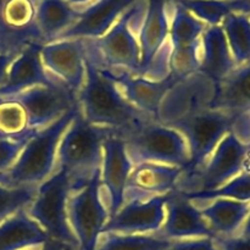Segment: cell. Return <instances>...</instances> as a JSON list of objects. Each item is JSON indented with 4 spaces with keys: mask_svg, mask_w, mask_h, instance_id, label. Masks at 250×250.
Listing matches in <instances>:
<instances>
[{
    "mask_svg": "<svg viewBox=\"0 0 250 250\" xmlns=\"http://www.w3.org/2000/svg\"><path fill=\"white\" fill-rule=\"evenodd\" d=\"M83 117L94 126L115 132L121 138L138 131L155 119L132 105L107 71L100 67L85 51V78L77 94Z\"/></svg>",
    "mask_w": 250,
    "mask_h": 250,
    "instance_id": "obj_1",
    "label": "cell"
},
{
    "mask_svg": "<svg viewBox=\"0 0 250 250\" xmlns=\"http://www.w3.org/2000/svg\"><path fill=\"white\" fill-rule=\"evenodd\" d=\"M148 0H138L128 7L100 38H85V51L100 66L111 72L126 71L139 75V31Z\"/></svg>",
    "mask_w": 250,
    "mask_h": 250,
    "instance_id": "obj_2",
    "label": "cell"
},
{
    "mask_svg": "<svg viewBox=\"0 0 250 250\" xmlns=\"http://www.w3.org/2000/svg\"><path fill=\"white\" fill-rule=\"evenodd\" d=\"M111 133L115 132L89 124L78 107L56 154L58 168L63 170L70 182V193L84 187L95 171L102 168L103 146Z\"/></svg>",
    "mask_w": 250,
    "mask_h": 250,
    "instance_id": "obj_3",
    "label": "cell"
},
{
    "mask_svg": "<svg viewBox=\"0 0 250 250\" xmlns=\"http://www.w3.org/2000/svg\"><path fill=\"white\" fill-rule=\"evenodd\" d=\"M80 105L37 132L20 154L16 163L0 173V185L4 187H38L53 175L56 166V154L61 137L72 122Z\"/></svg>",
    "mask_w": 250,
    "mask_h": 250,
    "instance_id": "obj_4",
    "label": "cell"
},
{
    "mask_svg": "<svg viewBox=\"0 0 250 250\" xmlns=\"http://www.w3.org/2000/svg\"><path fill=\"white\" fill-rule=\"evenodd\" d=\"M133 166L143 163L182 167L189 164V149L185 137L172 127L150 122L124 139Z\"/></svg>",
    "mask_w": 250,
    "mask_h": 250,
    "instance_id": "obj_5",
    "label": "cell"
},
{
    "mask_svg": "<svg viewBox=\"0 0 250 250\" xmlns=\"http://www.w3.org/2000/svg\"><path fill=\"white\" fill-rule=\"evenodd\" d=\"M139 77L164 80L171 73L168 0H148L139 31Z\"/></svg>",
    "mask_w": 250,
    "mask_h": 250,
    "instance_id": "obj_6",
    "label": "cell"
},
{
    "mask_svg": "<svg viewBox=\"0 0 250 250\" xmlns=\"http://www.w3.org/2000/svg\"><path fill=\"white\" fill-rule=\"evenodd\" d=\"M70 182L61 168L41 183L33 203L27 209L28 215L39 224L49 238L78 249L77 239L67 219V199Z\"/></svg>",
    "mask_w": 250,
    "mask_h": 250,
    "instance_id": "obj_7",
    "label": "cell"
},
{
    "mask_svg": "<svg viewBox=\"0 0 250 250\" xmlns=\"http://www.w3.org/2000/svg\"><path fill=\"white\" fill-rule=\"evenodd\" d=\"M102 168L95 171L89 182L67 199V219L78 243V250H95L109 211L102 194Z\"/></svg>",
    "mask_w": 250,
    "mask_h": 250,
    "instance_id": "obj_8",
    "label": "cell"
},
{
    "mask_svg": "<svg viewBox=\"0 0 250 250\" xmlns=\"http://www.w3.org/2000/svg\"><path fill=\"white\" fill-rule=\"evenodd\" d=\"M168 10L171 9V73L185 80L199 71L202 36L208 24L175 0H168Z\"/></svg>",
    "mask_w": 250,
    "mask_h": 250,
    "instance_id": "obj_9",
    "label": "cell"
},
{
    "mask_svg": "<svg viewBox=\"0 0 250 250\" xmlns=\"http://www.w3.org/2000/svg\"><path fill=\"white\" fill-rule=\"evenodd\" d=\"M23 107L31 131H41L78 105L77 95L62 82L54 85H37L11 95Z\"/></svg>",
    "mask_w": 250,
    "mask_h": 250,
    "instance_id": "obj_10",
    "label": "cell"
},
{
    "mask_svg": "<svg viewBox=\"0 0 250 250\" xmlns=\"http://www.w3.org/2000/svg\"><path fill=\"white\" fill-rule=\"evenodd\" d=\"M248 153L249 146L231 132L222 138L207 164L183 182L197 183V189L194 190L217 189L244 170Z\"/></svg>",
    "mask_w": 250,
    "mask_h": 250,
    "instance_id": "obj_11",
    "label": "cell"
},
{
    "mask_svg": "<svg viewBox=\"0 0 250 250\" xmlns=\"http://www.w3.org/2000/svg\"><path fill=\"white\" fill-rule=\"evenodd\" d=\"M41 56L44 67L77 95L85 78V38L44 44Z\"/></svg>",
    "mask_w": 250,
    "mask_h": 250,
    "instance_id": "obj_12",
    "label": "cell"
},
{
    "mask_svg": "<svg viewBox=\"0 0 250 250\" xmlns=\"http://www.w3.org/2000/svg\"><path fill=\"white\" fill-rule=\"evenodd\" d=\"M168 194L159 195L146 202L125 203L121 209L109 217L102 233L151 234L161 229L165 220V205Z\"/></svg>",
    "mask_w": 250,
    "mask_h": 250,
    "instance_id": "obj_13",
    "label": "cell"
},
{
    "mask_svg": "<svg viewBox=\"0 0 250 250\" xmlns=\"http://www.w3.org/2000/svg\"><path fill=\"white\" fill-rule=\"evenodd\" d=\"M106 71L121 90L124 97L137 109L150 115L156 122H159V112L164 100L166 99L168 93L181 81H183L182 78L172 73H170L164 80H149L146 77L133 76L126 71H119V72Z\"/></svg>",
    "mask_w": 250,
    "mask_h": 250,
    "instance_id": "obj_14",
    "label": "cell"
},
{
    "mask_svg": "<svg viewBox=\"0 0 250 250\" xmlns=\"http://www.w3.org/2000/svg\"><path fill=\"white\" fill-rule=\"evenodd\" d=\"M133 164L127 155L124 138L111 133L103 146L102 164V188L106 192L104 202L107 203L109 217L114 216L122 208L125 200V188L129 177Z\"/></svg>",
    "mask_w": 250,
    "mask_h": 250,
    "instance_id": "obj_15",
    "label": "cell"
},
{
    "mask_svg": "<svg viewBox=\"0 0 250 250\" xmlns=\"http://www.w3.org/2000/svg\"><path fill=\"white\" fill-rule=\"evenodd\" d=\"M155 234L167 241L215 237V233L200 214L199 208L193 205L180 189L170 193L165 205V220Z\"/></svg>",
    "mask_w": 250,
    "mask_h": 250,
    "instance_id": "obj_16",
    "label": "cell"
},
{
    "mask_svg": "<svg viewBox=\"0 0 250 250\" xmlns=\"http://www.w3.org/2000/svg\"><path fill=\"white\" fill-rule=\"evenodd\" d=\"M183 168L164 164L143 163L133 166L125 188V203L146 202L177 189ZM124 203V204H125Z\"/></svg>",
    "mask_w": 250,
    "mask_h": 250,
    "instance_id": "obj_17",
    "label": "cell"
},
{
    "mask_svg": "<svg viewBox=\"0 0 250 250\" xmlns=\"http://www.w3.org/2000/svg\"><path fill=\"white\" fill-rule=\"evenodd\" d=\"M43 45L31 43L24 46L10 66L6 83L0 87L1 97H11L37 85H54L61 82L44 67L41 56Z\"/></svg>",
    "mask_w": 250,
    "mask_h": 250,
    "instance_id": "obj_18",
    "label": "cell"
},
{
    "mask_svg": "<svg viewBox=\"0 0 250 250\" xmlns=\"http://www.w3.org/2000/svg\"><path fill=\"white\" fill-rule=\"evenodd\" d=\"M138 0H97L82 11L81 19L55 41L76 38H100L119 17ZM54 41V42H55Z\"/></svg>",
    "mask_w": 250,
    "mask_h": 250,
    "instance_id": "obj_19",
    "label": "cell"
},
{
    "mask_svg": "<svg viewBox=\"0 0 250 250\" xmlns=\"http://www.w3.org/2000/svg\"><path fill=\"white\" fill-rule=\"evenodd\" d=\"M208 106L236 115L250 112V61L238 65L226 77L214 83Z\"/></svg>",
    "mask_w": 250,
    "mask_h": 250,
    "instance_id": "obj_20",
    "label": "cell"
},
{
    "mask_svg": "<svg viewBox=\"0 0 250 250\" xmlns=\"http://www.w3.org/2000/svg\"><path fill=\"white\" fill-rule=\"evenodd\" d=\"M198 72L216 83L237 67L221 24L208 26L202 36Z\"/></svg>",
    "mask_w": 250,
    "mask_h": 250,
    "instance_id": "obj_21",
    "label": "cell"
},
{
    "mask_svg": "<svg viewBox=\"0 0 250 250\" xmlns=\"http://www.w3.org/2000/svg\"><path fill=\"white\" fill-rule=\"evenodd\" d=\"M67 0H38L36 23L44 44L51 43L67 31L82 16Z\"/></svg>",
    "mask_w": 250,
    "mask_h": 250,
    "instance_id": "obj_22",
    "label": "cell"
},
{
    "mask_svg": "<svg viewBox=\"0 0 250 250\" xmlns=\"http://www.w3.org/2000/svg\"><path fill=\"white\" fill-rule=\"evenodd\" d=\"M48 234L22 209L0 224V250H23L41 247Z\"/></svg>",
    "mask_w": 250,
    "mask_h": 250,
    "instance_id": "obj_23",
    "label": "cell"
},
{
    "mask_svg": "<svg viewBox=\"0 0 250 250\" xmlns=\"http://www.w3.org/2000/svg\"><path fill=\"white\" fill-rule=\"evenodd\" d=\"M200 214L215 236L229 237L238 231L250 212V202L219 198L209 207L199 208Z\"/></svg>",
    "mask_w": 250,
    "mask_h": 250,
    "instance_id": "obj_24",
    "label": "cell"
},
{
    "mask_svg": "<svg viewBox=\"0 0 250 250\" xmlns=\"http://www.w3.org/2000/svg\"><path fill=\"white\" fill-rule=\"evenodd\" d=\"M208 26H219L234 12L250 14V0H175Z\"/></svg>",
    "mask_w": 250,
    "mask_h": 250,
    "instance_id": "obj_25",
    "label": "cell"
},
{
    "mask_svg": "<svg viewBox=\"0 0 250 250\" xmlns=\"http://www.w3.org/2000/svg\"><path fill=\"white\" fill-rule=\"evenodd\" d=\"M237 66L250 61V14L234 12L221 23Z\"/></svg>",
    "mask_w": 250,
    "mask_h": 250,
    "instance_id": "obj_26",
    "label": "cell"
},
{
    "mask_svg": "<svg viewBox=\"0 0 250 250\" xmlns=\"http://www.w3.org/2000/svg\"><path fill=\"white\" fill-rule=\"evenodd\" d=\"M171 241L151 234L102 233L95 250H164Z\"/></svg>",
    "mask_w": 250,
    "mask_h": 250,
    "instance_id": "obj_27",
    "label": "cell"
},
{
    "mask_svg": "<svg viewBox=\"0 0 250 250\" xmlns=\"http://www.w3.org/2000/svg\"><path fill=\"white\" fill-rule=\"evenodd\" d=\"M37 132L28 128L23 107L15 100L0 95V139H21Z\"/></svg>",
    "mask_w": 250,
    "mask_h": 250,
    "instance_id": "obj_28",
    "label": "cell"
},
{
    "mask_svg": "<svg viewBox=\"0 0 250 250\" xmlns=\"http://www.w3.org/2000/svg\"><path fill=\"white\" fill-rule=\"evenodd\" d=\"M183 195L190 202H208V200L227 198L238 202H250V172H241L222 187L214 190H194L183 192Z\"/></svg>",
    "mask_w": 250,
    "mask_h": 250,
    "instance_id": "obj_29",
    "label": "cell"
},
{
    "mask_svg": "<svg viewBox=\"0 0 250 250\" xmlns=\"http://www.w3.org/2000/svg\"><path fill=\"white\" fill-rule=\"evenodd\" d=\"M38 187L9 188L0 185V224L20 210L28 209L36 198Z\"/></svg>",
    "mask_w": 250,
    "mask_h": 250,
    "instance_id": "obj_30",
    "label": "cell"
},
{
    "mask_svg": "<svg viewBox=\"0 0 250 250\" xmlns=\"http://www.w3.org/2000/svg\"><path fill=\"white\" fill-rule=\"evenodd\" d=\"M33 136L24 137L21 139H0V173L12 167L26 146L27 142Z\"/></svg>",
    "mask_w": 250,
    "mask_h": 250,
    "instance_id": "obj_31",
    "label": "cell"
},
{
    "mask_svg": "<svg viewBox=\"0 0 250 250\" xmlns=\"http://www.w3.org/2000/svg\"><path fill=\"white\" fill-rule=\"evenodd\" d=\"M164 250H219L212 238H192L171 241Z\"/></svg>",
    "mask_w": 250,
    "mask_h": 250,
    "instance_id": "obj_32",
    "label": "cell"
},
{
    "mask_svg": "<svg viewBox=\"0 0 250 250\" xmlns=\"http://www.w3.org/2000/svg\"><path fill=\"white\" fill-rule=\"evenodd\" d=\"M212 239L219 250H250V237L215 236Z\"/></svg>",
    "mask_w": 250,
    "mask_h": 250,
    "instance_id": "obj_33",
    "label": "cell"
},
{
    "mask_svg": "<svg viewBox=\"0 0 250 250\" xmlns=\"http://www.w3.org/2000/svg\"><path fill=\"white\" fill-rule=\"evenodd\" d=\"M17 56L16 54H0V87L6 83L9 68Z\"/></svg>",
    "mask_w": 250,
    "mask_h": 250,
    "instance_id": "obj_34",
    "label": "cell"
},
{
    "mask_svg": "<svg viewBox=\"0 0 250 250\" xmlns=\"http://www.w3.org/2000/svg\"><path fill=\"white\" fill-rule=\"evenodd\" d=\"M41 250H66V244L48 237V239L41 246Z\"/></svg>",
    "mask_w": 250,
    "mask_h": 250,
    "instance_id": "obj_35",
    "label": "cell"
},
{
    "mask_svg": "<svg viewBox=\"0 0 250 250\" xmlns=\"http://www.w3.org/2000/svg\"><path fill=\"white\" fill-rule=\"evenodd\" d=\"M244 227H243V231H242V236L243 237H250V212L247 217L246 222H244Z\"/></svg>",
    "mask_w": 250,
    "mask_h": 250,
    "instance_id": "obj_36",
    "label": "cell"
},
{
    "mask_svg": "<svg viewBox=\"0 0 250 250\" xmlns=\"http://www.w3.org/2000/svg\"><path fill=\"white\" fill-rule=\"evenodd\" d=\"M71 5H83V4H88L90 0H67Z\"/></svg>",
    "mask_w": 250,
    "mask_h": 250,
    "instance_id": "obj_37",
    "label": "cell"
},
{
    "mask_svg": "<svg viewBox=\"0 0 250 250\" xmlns=\"http://www.w3.org/2000/svg\"><path fill=\"white\" fill-rule=\"evenodd\" d=\"M66 250H78V249L73 248V247H70V246H66Z\"/></svg>",
    "mask_w": 250,
    "mask_h": 250,
    "instance_id": "obj_38",
    "label": "cell"
},
{
    "mask_svg": "<svg viewBox=\"0 0 250 250\" xmlns=\"http://www.w3.org/2000/svg\"><path fill=\"white\" fill-rule=\"evenodd\" d=\"M249 148H250V144H249Z\"/></svg>",
    "mask_w": 250,
    "mask_h": 250,
    "instance_id": "obj_39",
    "label": "cell"
}]
</instances>
